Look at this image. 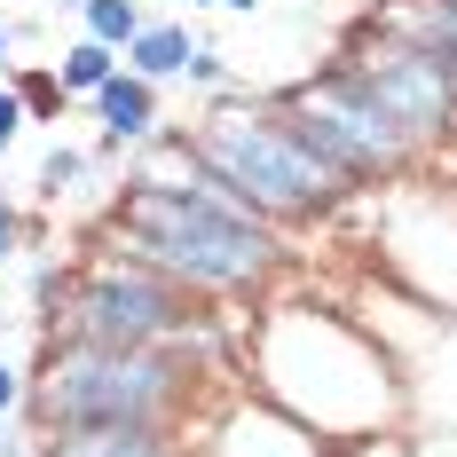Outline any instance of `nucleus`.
<instances>
[{"mask_svg": "<svg viewBox=\"0 0 457 457\" xmlns=\"http://www.w3.org/2000/svg\"><path fill=\"white\" fill-rule=\"evenodd\" d=\"M103 245L150 261L205 308H261L292 276L284 228H269L253 205H237L213 174H197L182 127H166L158 142L135 150L127 182L103 213Z\"/></svg>", "mask_w": 457, "mask_h": 457, "instance_id": "nucleus-1", "label": "nucleus"}, {"mask_svg": "<svg viewBox=\"0 0 457 457\" xmlns=\"http://www.w3.org/2000/svg\"><path fill=\"white\" fill-rule=\"evenodd\" d=\"M237 363H245L237 386L269 395L276 411H292L331 450L370 442V434H403V418H411V386H403L395 355L378 347V331L331 300H300L284 284L253 308Z\"/></svg>", "mask_w": 457, "mask_h": 457, "instance_id": "nucleus-2", "label": "nucleus"}, {"mask_svg": "<svg viewBox=\"0 0 457 457\" xmlns=\"http://www.w3.org/2000/svg\"><path fill=\"white\" fill-rule=\"evenodd\" d=\"M213 395H221L213 339H166V347L40 339V363L24 370L32 434H63V426H197V411Z\"/></svg>", "mask_w": 457, "mask_h": 457, "instance_id": "nucleus-3", "label": "nucleus"}, {"mask_svg": "<svg viewBox=\"0 0 457 457\" xmlns=\"http://www.w3.org/2000/svg\"><path fill=\"white\" fill-rule=\"evenodd\" d=\"M189 158H197V174H213V182L237 197V205H253L269 228H316L331 213H347L363 189L339 182L331 166H323L308 135L292 127V111L276 103V87H221L197 119L182 127Z\"/></svg>", "mask_w": 457, "mask_h": 457, "instance_id": "nucleus-4", "label": "nucleus"}, {"mask_svg": "<svg viewBox=\"0 0 457 457\" xmlns=\"http://www.w3.org/2000/svg\"><path fill=\"white\" fill-rule=\"evenodd\" d=\"M40 339H95V347H166V339H213V308L189 300L174 276L150 261L103 245L87 261H71V292Z\"/></svg>", "mask_w": 457, "mask_h": 457, "instance_id": "nucleus-5", "label": "nucleus"}, {"mask_svg": "<svg viewBox=\"0 0 457 457\" xmlns=\"http://www.w3.org/2000/svg\"><path fill=\"white\" fill-rule=\"evenodd\" d=\"M276 103L292 111V127L308 135V150L355 189H386V182H403V174H426V166H434L339 55H331L323 71H308V79L276 87Z\"/></svg>", "mask_w": 457, "mask_h": 457, "instance_id": "nucleus-6", "label": "nucleus"}, {"mask_svg": "<svg viewBox=\"0 0 457 457\" xmlns=\"http://www.w3.org/2000/svg\"><path fill=\"white\" fill-rule=\"evenodd\" d=\"M370 261L386 284H403L418 308L457 316V182L403 174L370 205Z\"/></svg>", "mask_w": 457, "mask_h": 457, "instance_id": "nucleus-7", "label": "nucleus"}, {"mask_svg": "<svg viewBox=\"0 0 457 457\" xmlns=\"http://www.w3.org/2000/svg\"><path fill=\"white\" fill-rule=\"evenodd\" d=\"M331 55L386 103V119H395L426 158H450V142H457V63L450 55H434V47L386 32L378 16H355L347 40L331 47Z\"/></svg>", "mask_w": 457, "mask_h": 457, "instance_id": "nucleus-8", "label": "nucleus"}, {"mask_svg": "<svg viewBox=\"0 0 457 457\" xmlns=\"http://www.w3.org/2000/svg\"><path fill=\"white\" fill-rule=\"evenodd\" d=\"M189 450L197 457H339L323 434H308L292 411H276L253 386H221L189 426Z\"/></svg>", "mask_w": 457, "mask_h": 457, "instance_id": "nucleus-9", "label": "nucleus"}, {"mask_svg": "<svg viewBox=\"0 0 457 457\" xmlns=\"http://www.w3.org/2000/svg\"><path fill=\"white\" fill-rule=\"evenodd\" d=\"M158 95H166V87L135 79L127 63H119V71H111V79L87 95L95 127H103V135H95V150H87L95 166H119L127 150H142V142H158V135H166V103H158Z\"/></svg>", "mask_w": 457, "mask_h": 457, "instance_id": "nucleus-10", "label": "nucleus"}, {"mask_svg": "<svg viewBox=\"0 0 457 457\" xmlns=\"http://www.w3.org/2000/svg\"><path fill=\"white\" fill-rule=\"evenodd\" d=\"M32 457H197L189 426H63L32 434Z\"/></svg>", "mask_w": 457, "mask_h": 457, "instance_id": "nucleus-11", "label": "nucleus"}, {"mask_svg": "<svg viewBox=\"0 0 457 457\" xmlns=\"http://www.w3.org/2000/svg\"><path fill=\"white\" fill-rule=\"evenodd\" d=\"M189 47H197V32H189V24H174V16H150L135 40H127V71H135V79H150V87H166V79H182Z\"/></svg>", "mask_w": 457, "mask_h": 457, "instance_id": "nucleus-12", "label": "nucleus"}, {"mask_svg": "<svg viewBox=\"0 0 457 457\" xmlns=\"http://www.w3.org/2000/svg\"><path fill=\"white\" fill-rule=\"evenodd\" d=\"M370 16L386 32H403V40H418V47H434V55L457 63V0H378Z\"/></svg>", "mask_w": 457, "mask_h": 457, "instance_id": "nucleus-13", "label": "nucleus"}, {"mask_svg": "<svg viewBox=\"0 0 457 457\" xmlns=\"http://www.w3.org/2000/svg\"><path fill=\"white\" fill-rule=\"evenodd\" d=\"M8 87H16V103H24L32 127H63L71 95H63V79H55V63H8Z\"/></svg>", "mask_w": 457, "mask_h": 457, "instance_id": "nucleus-14", "label": "nucleus"}, {"mask_svg": "<svg viewBox=\"0 0 457 457\" xmlns=\"http://www.w3.org/2000/svg\"><path fill=\"white\" fill-rule=\"evenodd\" d=\"M119 63H127L119 47H103V40H87V32H79V40L55 55V79H63V95H71V103H87V95L103 87V79H111Z\"/></svg>", "mask_w": 457, "mask_h": 457, "instance_id": "nucleus-15", "label": "nucleus"}, {"mask_svg": "<svg viewBox=\"0 0 457 457\" xmlns=\"http://www.w3.org/2000/svg\"><path fill=\"white\" fill-rule=\"evenodd\" d=\"M142 24H150L142 0H79V32L103 40V47H119V55H127V40H135Z\"/></svg>", "mask_w": 457, "mask_h": 457, "instance_id": "nucleus-16", "label": "nucleus"}, {"mask_svg": "<svg viewBox=\"0 0 457 457\" xmlns=\"http://www.w3.org/2000/svg\"><path fill=\"white\" fill-rule=\"evenodd\" d=\"M87 150H79V142H47V158H40V174H32V197H40V205H63V197H71V189L87 182Z\"/></svg>", "mask_w": 457, "mask_h": 457, "instance_id": "nucleus-17", "label": "nucleus"}, {"mask_svg": "<svg viewBox=\"0 0 457 457\" xmlns=\"http://www.w3.org/2000/svg\"><path fill=\"white\" fill-rule=\"evenodd\" d=\"M63 292H71V261H40L32 269V323H55V308H63Z\"/></svg>", "mask_w": 457, "mask_h": 457, "instance_id": "nucleus-18", "label": "nucleus"}, {"mask_svg": "<svg viewBox=\"0 0 457 457\" xmlns=\"http://www.w3.org/2000/svg\"><path fill=\"white\" fill-rule=\"evenodd\" d=\"M32 237H40V221L16 205V189H0V269H8L16 253H32Z\"/></svg>", "mask_w": 457, "mask_h": 457, "instance_id": "nucleus-19", "label": "nucleus"}, {"mask_svg": "<svg viewBox=\"0 0 457 457\" xmlns=\"http://www.w3.org/2000/svg\"><path fill=\"white\" fill-rule=\"evenodd\" d=\"M182 79H189V87H205V95H221V87H237V79H228V55H221V47H213V40H197V47H189Z\"/></svg>", "mask_w": 457, "mask_h": 457, "instance_id": "nucleus-20", "label": "nucleus"}, {"mask_svg": "<svg viewBox=\"0 0 457 457\" xmlns=\"http://www.w3.org/2000/svg\"><path fill=\"white\" fill-rule=\"evenodd\" d=\"M24 127H32V119H24V103H16V87L0 79V158L16 150V135H24Z\"/></svg>", "mask_w": 457, "mask_h": 457, "instance_id": "nucleus-21", "label": "nucleus"}, {"mask_svg": "<svg viewBox=\"0 0 457 457\" xmlns=\"http://www.w3.org/2000/svg\"><path fill=\"white\" fill-rule=\"evenodd\" d=\"M16 411H24V370L0 355V418H16Z\"/></svg>", "mask_w": 457, "mask_h": 457, "instance_id": "nucleus-22", "label": "nucleus"}, {"mask_svg": "<svg viewBox=\"0 0 457 457\" xmlns=\"http://www.w3.org/2000/svg\"><path fill=\"white\" fill-rule=\"evenodd\" d=\"M8 47H16V24L0 16V71H8Z\"/></svg>", "mask_w": 457, "mask_h": 457, "instance_id": "nucleus-23", "label": "nucleus"}, {"mask_svg": "<svg viewBox=\"0 0 457 457\" xmlns=\"http://www.w3.org/2000/svg\"><path fill=\"white\" fill-rule=\"evenodd\" d=\"M0 457H32V442H8V434H0Z\"/></svg>", "mask_w": 457, "mask_h": 457, "instance_id": "nucleus-24", "label": "nucleus"}, {"mask_svg": "<svg viewBox=\"0 0 457 457\" xmlns=\"http://www.w3.org/2000/svg\"><path fill=\"white\" fill-rule=\"evenodd\" d=\"M221 8H237V16H253V8H261V0H221Z\"/></svg>", "mask_w": 457, "mask_h": 457, "instance_id": "nucleus-25", "label": "nucleus"}, {"mask_svg": "<svg viewBox=\"0 0 457 457\" xmlns=\"http://www.w3.org/2000/svg\"><path fill=\"white\" fill-rule=\"evenodd\" d=\"M55 8H63V16H79V0H55Z\"/></svg>", "mask_w": 457, "mask_h": 457, "instance_id": "nucleus-26", "label": "nucleus"}, {"mask_svg": "<svg viewBox=\"0 0 457 457\" xmlns=\"http://www.w3.org/2000/svg\"><path fill=\"white\" fill-rule=\"evenodd\" d=\"M189 8H221V0H189Z\"/></svg>", "mask_w": 457, "mask_h": 457, "instance_id": "nucleus-27", "label": "nucleus"}, {"mask_svg": "<svg viewBox=\"0 0 457 457\" xmlns=\"http://www.w3.org/2000/svg\"><path fill=\"white\" fill-rule=\"evenodd\" d=\"M0 284H8V269H0Z\"/></svg>", "mask_w": 457, "mask_h": 457, "instance_id": "nucleus-28", "label": "nucleus"}, {"mask_svg": "<svg viewBox=\"0 0 457 457\" xmlns=\"http://www.w3.org/2000/svg\"><path fill=\"white\" fill-rule=\"evenodd\" d=\"M450 158H457V142H450Z\"/></svg>", "mask_w": 457, "mask_h": 457, "instance_id": "nucleus-29", "label": "nucleus"}, {"mask_svg": "<svg viewBox=\"0 0 457 457\" xmlns=\"http://www.w3.org/2000/svg\"><path fill=\"white\" fill-rule=\"evenodd\" d=\"M0 426H8V418H0Z\"/></svg>", "mask_w": 457, "mask_h": 457, "instance_id": "nucleus-30", "label": "nucleus"}]
</instances>
